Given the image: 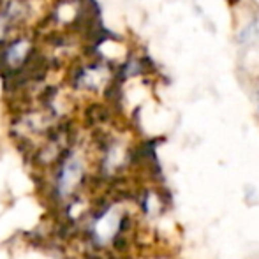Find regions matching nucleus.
I'll return each mask as SVG.
<instances>
[{"mask_svg": "<svg viewBox=\"0 0 259 259\" xmlns=\"http://www.w3.org/2000/svg\"><path fill=\"white\" fill-rule=\"evenodd\" d=\"M25 53H27V42H18V45H14L9 48L7 58H9L11 62H18L25 57Z\"/></svg>", "mask_w": 259, "mask_h": 259, "instance_id": "1", "label": "nucleus"}]
</instances>
